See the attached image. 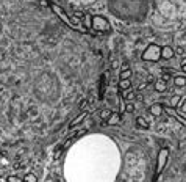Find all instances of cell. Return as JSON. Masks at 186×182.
Returning a JSON list of instances; mask_svg holds the SVG:
<instances>
[{
    "label": "cell",
    "mask_w": 186,
    "mask_h": 182,
    "mask_svg": "<svg viewBox=\"0 0 186 182\" xmlns=\"http://www.w3.org/2000/svg\"><path fill=\"white\" fill-rule=\"evenodd\" d=\"M49 6L52 8V10H53V13L55 14H57L58 17H60V19H63L64 21V24H66L67 27H69V29H72V30H75V32H86L88 33V30H81L80 29V27L77 25V24H80L78 21H75V19H70V17L66 14V13H64V10H63V8L61 6H58V5H55V3H49Z\"/></svg>",
    "instance_id": "1"
},
{
    "label": "cell",
    "mask_w": 186,
    "mask_h": 182,
    "mask_svg": "<svg viewBox=\"0 0 186 182\" xmlns=\"http://www.w3.org/2000/svg\"><path fill=\"white\" fill-rule=\"evenodd\" d=\"M91 27L94 29L97 33H108L111 30V27H109V22L106 17L103 16H92L91 17Z\"/></svg>",
    "instance_id": "2"
},
{
    "label": "cell",
    "mask_w": 186,
    "mask_h": 182,
    "mask_svg": "<svg viewBox=\"0 0 186 182\" xmlns=\"http://www.w3.org/2000/svg\"><path fill=\"white\" fill-rule=\"evenodd\" d=\"M161 58V49L158 47L156 44H150L148 47L142 52V60L144 61H150V63H155Z\"/></svg>",
    "instance_id": "3"
},
{
    "label": "cell",
    "mask_w": 186,
    "mask_h": 182,
    "mask_svg": "<svg viewBox=\"0 0 186 182\" xmlns=\"http://www.w3.org/2000/svg\"><path fill=\"white\" fill-rule=\"evenodd\" d=\"M167 159H169V149L161 148L160 152H158V159H156V170H155L156 174H160V173L164 170L166 163H167Z\"/></svg>",
    "instance_id": "4"
},
{
    "label": "cell",
    "mask_w": 186,
    "mask_h": 182,
    "mask_svg": "<svg viewBox=\"0 0 186 182\" xmlns=\"http://www.w3.org/2000/svg\"><path fill=\"white\" fill-rule=\"evenodd\" d=\"M163 112H164L163 104H160V102H155V104H152V105H150V113H152V116H155V118H160V116L163 115Z\"/></svg>",
    "instance_id": "5"
},
{
    "label": "cell",
    "mask_w": 186,
    "mask_h": 182,
    "mask_svg": "<svg viewBox=\"0 0 186 182\" xmlns=\"http://www.w3.org/2000/svg\"><path fill=\"white\" fill-rule=\"evenodd\" d=\"M174 55H175V50L171 46H164L161 49V58L163 60H171V58H174Z\"/></svg>",
    "instance_id": "6"
},
{
    "label": "cell",
    "mask_w": 186,
    "mask_h": 182,
    "mask_svg": "<svg viewBox=\"0 0 186 182\" xmlns=\"http://www.w3.org/2000/svg\"><path fill=\"white\" fill-rule=\"evenodd\" d=\"M166 89H167V82H164L163 79L155 82V91H158V93H164Z\"/></svg>",
    "instance_id": "7"
},
{
    "label": "cell",
    "mask_w": 186,
    "mask_h": 182,
    "mask_svg": "<svg viewBox=\"0 0 186 182\" xmlns=\"http://www.w3.org/2000/svg\"><path fill=\"white\" fill-rule=\"evenodd\" d=\"M120 123V113L119 112H113V115H111L109 118H108V121H106V124H109V126H116V124H119Z\"/></svg>",
    "instance_id": "8"
},
{
    "label": "cell",
    "mask_w": 186,
    "mask_h": 182,
    "mask_svg": "<svg viewBox=\"0 0 186 182\" xmlns=\"http://www.w3.org/2000/svg\"><path fill=\"white\" fill-rule=\"evenodd\" d=\"M86 116H88V112H83V113H81L80 116H77V118H75V120H73V121H72V123L69 124V129L72 130V129H73V127H77V126H78V124H80V123H81L83 120H85V118H86Z\"/></svg>",
    "instance_id": "9"
},
{
    "label": "cell",
    "mask_w": 186,
    "mask_h": 182,
    "mask_svg": "<svg viewBox=\"0 0 186 182\" xmlns=\"http://www.w3.org/2000/svg\"><path fill=\"white\" fill-rule=\"evenodd\" d=\"M130 88H132V80H130V79H120L119 80V89L127 91Z\"/></svg>",
    "instance_id": "10"
},
{
    "label": "cell",
    "mask_w": 186,
    "mask_h": 182,
    "mask_svg": "<svg viewBox=\"0 0 186 182\" xmlns=\"http://www.w3.org/2000/svg\"><path fill=\"white\" fill-rule=\"evenodd\" d=\"M174 85L178 86V88L186 86V77H184V76H175V77H174Z\"/></svg>",
    "instance_id": "11"
},
{
    "label": "cell",
    "mask_w": 186,
    "mask_h": 182,
    "mask_svg": "<svg viewBox=\"0 0 186 182\" xmlns=\"http://www.w3.org/2000/svg\"><path fill=\"white\" fill-rule=\"evenodd\" d=\"M113 115V112L109 110V108H103V110L100 112V118H102V121H108V118Z\"/></svg>",
    "instance_id": "12"
},
{
    "label": "cell",
    "mask_w": 186,
    "mask_h": 182,
    "mask_svg": "<svg viewBox=\"0 0 186 182\" xmlns=\"http://www.w3.org/2000/svg\"><path fill=\"white\" fill-rule=\"evenodd\" d=\"M136 124L141 127V129H148V123L144 120L142 116H138V118H136Z\"/></svg>",
    "instance_id": "13"
},
{
    "label": "cell",
    "mask_w": 186,
    "mask_h": 182,
    "mask_svg": "<svg viewBox=\"0 0 186 182\" xmlns=\"http://www.w3.org/2000/svg\"><path fill=\"white\" fill-rule=\"evenodd\" d=\"M24 182H38V177H36V174H33V173H27L24 176Z\"/></svg>",
    "instance_id": "14"
},
{
    "label": "cell",
    "mask_w": 186,
    "mask_h": 182,
    "mask_svg": "<svg viewBox=\"0 0 186 182\" xmlns=\"http://www.w3.org/2000/svg\"><path fill=\"white\" fill-rule=\"evenodd\" d=\"M105 82H106V74L100 77V97L103 96V91H105Z\"/></svg>",
    "instance_id": "15"
},
{
    "label": "cell",
    "mask_w": 186,
    "mask_h": 182,
    "mask_svg": "<svg viewBox=\"0 0 186 182\" xmlns=\"http://www.w3.org/2000/svg\"><path fill=\"white\" fill-rule=\"evenodd\" d=\"M132 77V69H122L120 71V79H130Z\"/></svg>",
    "instance_id": "16"
},
{
    "label": "cell",
    "mask_w": 186,
    "mask_h": 182,
    "mask_svg": "<svg viewBox=\"0 0 186 182\" xmlns=\"http://www.w3.org/2000/svg\"><path fill=\"white\" fill-rule=\"evenodd\" d=\"M178 102H180V96H172L171 97V107H177V105H178Z\"/></svg>",
    "instance_id": "17"
},
{
    "label": "cell",
    "mask_w": 186,
    "mask_h": 182,
    "mask_svg": "<svg viewBox=\"0 0 186 182\" xmlns=\"http://www.w3.org/2000/svg\"><path fill=\"white\" fill-rule=\"evenodd\" d=\"M73 17H75L77 21H81V19H85V13H81V11H72Z\"/></svg>",
    "instance_id": "18"
},
{
    "label": "cell",
    "mask_w": 186,
    "mask_h": 182,
    "mask_svg": "<svg viewBox=\"0 0 186 182\" xmlns=\"http://www.w3.org/2000/svg\"><path fill=\"white\" fill-rule=\"evenodd\" d=\"M6 180H8V182H24V179L17 177V176H8Z\"/></svg>",
    "instance_id": "19"
},
{
    "label": "cell",
    "mask_w": 186,
    "mask_h": 182,
    "mask_svg": "<svg viewBox=\"0 0 186 182\" xmlns=\"http://www.w3.org/2000/svg\"><path fill=\"white\" fill-rule=\"evenodd\" d=\"M161 79H163L164 82H169V80H171V72L163 71V76H161Z\"/></svg>",
    "instance_id": "20"
},
{
    "label": "cell",
    "mask_w": 186,
    "mask_h": 182,
    "mask_svg": "<svg viewBox=\"0 0 186 182\" xmlns=\"http://www.w3.org/2000/svg\"><path fill=\"white\" fill-rule=\"evenodd\" d=\"M133 110H135V105H133L132 102H128V104L125 105V112H128V113H132Z\"/></svg>",
    "instance_id": "21"
},
{
    "label": "cell",
    "mask_w": 186,
    "mask_h": 182,
    "mask_svg": "<svg viewBox=\"0 0 186 182\" xmlns=\"http://www.w3.org/2000/svg\"><path fill=\"white\" fill-rule=\"evenodd\" d=\"M80 108H81V110H85V108H88V99H83L81 104H80Z\"/></svg>",
    "instance_id": "22"
},
{
    "label": "cell",
    "mask_w": 186,
    "mask_h": 182,
    "mask_svg": "<svg viewBox=\"0 0 186 182\" xmlns=\"http://www.w3.org/2000/svg\"><path fill=\"white\" fill-rule=\"evenodd\" d=\"M124 112H125V105H124V102H122V101H120V105H119V113L122 115Z\"/></svg>",
    "instance_id": "23"
},
{
    "label": "cell",
    "mask_w": 186,
    "mask_h": 182,
    "mask_svg": "<svg viewBox=\"0 0 186 182\" xmlns=\"http://www.w3.org/2000/svg\"><path fill=\"white\" fill-rule=\"evenodd\" d=\"M127 99H128V101L135 99V93H132V91H130V93H127Z\"/></svg>",
    "instance_id": "24"
},
{
    "label": "cell",
    "mask_w": 186,
    "mask_h": 182,
    "mask_svg": "<svg viewBox=\"0 0 186 182\" xmlns=\"http://www.w3.org/2000/svg\"><path fill=\"white\" fill-rule=\"evenodd\" d=\"M145 86H147L145 83H141V85H139V86H136V88H138V91H142V89H144Z\"/></svg>",
    "instance_id": "25"
},
{
    "label": "cell",
    "mask_w": 186,
    "mask_h": 182,
    "mask_svg": "<svg viewBox=\"0 0 186 182\" xmlns=\"http://www.w3.org/2000/svg\"><path fill=\"white\" fill-rule=\"evenodd\" d=\"M177 53H180V55H183V53H184V50L181 49V47H177V50H175Z\"/></svg>",
    "instance_id": "26"
},
{
    "label": "cell",
    "mask_w": 186,
    "mask_h": 182,
    "mask_svg": "<svg viewBox=\"0 0 186 182\" xmlns=\"http://www.w3.org/2000/svg\"><path fill=\"white\" fill-rule=\"evenodd\" d=\"M136 101H139V102H141V101H144V97H142V94H136Z\"/></svg>",
    "instance_id": "27"
},
{
    "label": "cell",
    "mask_w": 186,
    "mask_h": 182,
    "mask_svg": "<svg viewBox=\"0 0 186 182\" xmlns=\"http://www.w3.org/2000/svg\"><path fill=\"white\" fill-rule=\"evenodd\" d=\"M128 68H130V66H128L127 63H125V65H122V68H120V71H122V69H128Z\"/></svg>",
    "instance_id": "28"
},
{
    "label": "cell",
    "mask_w": 186,
    "mask_h": 182,
    "mask_svg": "<svg viewBox=\"0 0 186 182\" xmlns=\"http://www.w3.org/2000/svg\"><path fill=\"white\" fill-rule=\"evenodd\" d=\"M181 71H183L184 74H186V63H184V65H181Z\"/></svg>",
    "instance_id": "29"
},
{
    "label": "cell",
    "mask_w": 186,
    "mask_h": 182,
    "mask_svg": "<svg viewBox=\"0 0 186 182\" xmlns=\"http://www.w3.org/2000/svg\"><path fill=\"white\" fill-rule=\"evenodd\" d=\"M181 112H183V113H186V104H183V107H181Z\"/></svg>",
    "instance_id": "30"
},
{
    "label": "cell",
    "mask_w": 186,
    "mask_h": 182,
    "mask_svg": "<svg viewBox=\"0 0 186 182\" xmlns=\"http://www.w3.org/2000/svg\"><path fill=\"white\" fill-rule=\"evenodd\" d=\"M184 63H186V57H184V58L181 60V65H184Z\"/></svg>",
    "instance_id": "31"
},
{
    "label": "cell",
    "mask_w": 186,
    "mask_h": 182,
    "mask_svg": "<svg viewBox=\"0 0 186 182\" xmlns=\"http://www.w3.org/2000/svg\"><path fill=\"white\" fill-rule=\"evenodd\" d=\"M183 38H184V39H186V32H184V36H183Z\"/></svg>",
    "instance_id": "32"
}]
</instances>
